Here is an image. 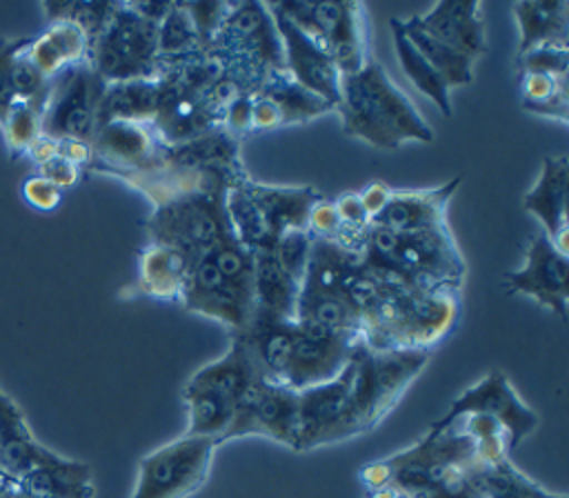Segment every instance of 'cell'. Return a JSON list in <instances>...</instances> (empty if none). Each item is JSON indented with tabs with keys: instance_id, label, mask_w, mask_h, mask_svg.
Here are the masks:
<instances>
[{
	"instance_id": "obj_1",
	"label": "cell",
	"mask_w": 569,
	"mask_h": 498,
	"mask_svg": "<svg viewBox=\"0 0 569 498\" xmlns=\"http://www.w3.org/2000/svg\"><path fill=\"white\" fill-rule=\"evenodd\" d=\"M429 360V351H376L358 345L331 380L300 391V447L309 451L376 429Z\"/></svg>"
},
{
	"instance_id": "obj_2",
	"label": "cell",
	"mask_w": 569,
	"mask_h": 498,
	"mask_svg": "<svg viewBox=\"0 0 569 498\" xmlns=\"http://www.w3.org/2000/svg\"><path fill=\"white\" fill-rule=\"evenodd\" d=\"M231 338L247 349L260 378L293 391L311 389L338 376L362 342L298 320L251 322Z\"/></svg>"
},
{
	"instance_id": "obj_3",
	"label": "cell",
	"mask_w": 569,
	"mask_h": 498,
	"mask_svg": "<svg viewBox=\"0 0 569 498\" xmlns=\"http://www.w3.org/2000/svg\"><path fill=\"white\" fill-rule=\"evenodd\" d=\"M473 442L453 427L429 425L411 447L360 467L358 478L367 491L393 487L409 498H438L476 491L480 467Z\"/></svg>"
},
{
	"instance_id": "obj_4",
	"label": "cell",
	"mask_w": 569,
	"mask_h": 498,
	"mask_svg": "<svg viewBox=\"0 0 569 498\" xmlns=\"http://www.w3.org/2000/svg\"><path fill=\"white\" fill-rule=\"evenodd\" d=\"M456 318L458 291L376 280L362 305L360 340L376 351H429Z\"/></svg>"
},
{
	"instance_id": "obj_5",
	"label": "cell",
	"mask_w": 569,
	"mask_h": 498,
	"mask_svg": "<svg viewBox=\"0 0 569 498\" xmlns=\"http://www.w3.org/2000/svg\"><path fill=\"white\" fill-rule=\"evenodd\" d=\"M336 111L347 136L382 151L398 149L409 140L429 145L436 138L425 116L376 58H369L358 73L340 76Z\"/></svg>"
},
{
	"instance_id": "obj_6",
	"label": "cell",
	"mask_w": 569,
	"mask_h": 498,
	"mask_svg": "<svg viewBox=\"0 0 569 498\" xmlns=\"http://www.w3.org/2000/svg\"><path fill=\"white\" fill-rule=\"evenodd\" d=\"M360 258L376 280L451 291L460 289L467 269L447 225L418 233H393L369 225Z\"/></svg>"
},
{
	"instance_id": "obj_7",
	"label": "cell",
	"mask_w": 569,
	"mask_h": 498,
	"mask_svg": "<svg viewBox=\"0 0 569 498\" xmlns=\"http://www.w3.org/2000/svg\"><path fill=\"white\" fill-rule=\"evenodd\" d=\"M0 476L40 498H93V474L82 460L44 447L20 407L0 389Z\"/></svg>"
},
{
	"instance_id": "obj_8",
	"label": "cell",
	"mask_w": 569,
	"mask_h": 498,
	"mask_svg": "<svg viewBox=\"0 0 569 498\" xmlns=\"http://www.w3.org/2000/svg\"><path fill=\"white\" fill-rule=\"evenodd\" d=\"M258 378L260 374L256 371L247 349L233 338L231 347L220 358L202 365L184 382V434L213 438L218 445H222L244 394Z\"/></svg>"
},
{
	"instance_id": "obj_9",
	"label": "cell",
	"mask_w": 569,
	"mask_h": 498,
	"mask_svg": "<svg viewBox=\"0 0 569 498\" xmlns=\"http://www.w3.org/2000/svg\"><path fill=\"white\" fill-rule=\"evenodd\" d=\"M209 51L222 62L224 73L249 93L269 76L284 71L282 42L262 2H231Z\"/></svg>"
},
{
	"instance_id": "obj_10",
	"label": "cell",
	"mask_w": 569,
	"mask_h": 498,
	"mask_svg": "<svg viewBox=\"0 0 569 498\" xmlns=\"http://www.w3.org/2000/svg\"><path fill=\"white\" fill-rule=\"evenodd\" d=\"M273 7L329 53L340 76L358 73L371 58L362 2L282 0Z\"/></svg>"
},
{
	"instance_id": "obj_11",
	"label": "cell",
	"mask_w": 569,
	"mask_h": 498,
	"mask_svg": "<svg viewBox=\"0 0 569 498\" xmlns=\"http://www.w3.org/2000/svg\"><path fill=\"white\" fill-rule=\"evenodd\" d=\"M89 64L107 82L158 78V24L138 16L129 2L116 9L91 44Z\"/></svg>"
},
{
	"instance_id": "obj_12",
	"label": "cell",
	"mask_w": 569,
	"mask_h": 498,
	"mask_svg": "<svg viewBox=\"0 0 569 498\" xmlns=\"http://www.w3.org/2000/svg\"><path fill=\"white\" fill-rule=\"evenodd\" d=\"M144 227L149 245L176 247L196 258L231 236L224 191H196L156 205Z\"/></svg>"
},
{
	"instance_id": "obj_13",
	"label": "cell",
	"mask_w": 569,
	"mask_h": 498,
	"mask_svg": "<svg viewBox=\"0 0 569 498\" xmlns=\"http://www.w3.org/2000/svg\"><path fill=\"white\" fill-rule=\"evenodd\" d=\"M218 442L182 434L140 458L131 498H189L198 494L211 471Z\"/></svg>"
},
{
	"instance_id": "obj_14",
	"label": "cell",
	"mask_w": 569,
	"mask_h": 498,
	"mask_svg": "<svg viewBox=\"0 0 569 498\" xmlns=\"http://www.w3.org/2000/svg\"><path fill=\"white\" fill-rule=\"evenodd\" d=\"M104 82L87 62L73 64L58 73L44 100L42 133L56 140H93L98 129V104Z\"/></svg>"
},
{
	"instance_id": "obj_15",
	"label": "cell",
	"mask_w": 569,
	"mask_h": 498,
	"mask_svg": "<svg viewBox=\"0 0 569 498\" xmlns=\"http://www.w3.org/2000/svg\"><path fill=\"white\" fill-rule=\"evenodd\" d=\"M242 436H264L298 451L300 391L258 378L244 394L222 442Z\"/></svg>"
},
{
	"instance_id": "obj_16",
	"label": "cell",
	"mask_w": 569,
	"mask_h": 498,
	"mask_svg": "<svg viewBox=\"0 0 569 498\" xmlns=\"http://www.w3.org/2000/svg\"><path fill=\"white\" fill-rule=\"evenodd\" d=\"M569 256L558 249L542 231L533 236L525 251L522 267L507 271L502 285L509 293L527 296L556 313L562 322L569 318Z\"/></svg>"
},
{
	"instance_id": "obj_17",
	"label": "cell",
	"mask_w": 569,
	"mask_h": 498,
	"mask_svg": "<svg viewBox=\"0 0 569 498\" xmlns=\"http://www.w3.org/2000/svg\"><path fill=\"white\" fill-rule=\"evenodd\" d=\"M465 414H487L505 425L511 438V449L518 447L538 427V414L518 396L507 374L489 371L485 378L467 387L453 398L447 414L436 422H449Z\"/></svg>"
},
{
	"instance_id": "obj_18",
	"label": "cell",
	"mask_w": 569,
	"mask_h": 498,
	"mask_svg": "<svg viewBox=\"0 0 569 498\" xmlns=\"http://www.w3.org/2000/svg\"><path fill=\"white\" fill-rule=\"evenodd\" d=\"M180 305L220 322L231 336L242 333L253 318V302L222 278L207 251L193 258Z\"/></svg>"
},
{
	"instance_id": "obj_19",
	"label": "cell",
	"mask_w": 569,
	"mask_h": 498,
	"mask_svg": "<svg viewBox=\"0 0 569 498\" xmlns=\"http://www.w3.org/2000/svg\"><path fill=\"white\" fill-rule=\"evenodd\" d=\"M267 9L282 42L287 76L336 109L340 100V71L336 69L329 53L307 33H302L287 16H282L273 2H267Z\"/></svg>"
},
{
	"instance_id": "obj_20",
	"label": "cell",
	"mask_w": 569,
	"mask_h": 498,
	"mask_svg": "<svg viewBox=\"0 0 569 498\" xmlns=\"http://www.w3.org/2000/svg\"><path fill=\"white\" fill-rule=\"evenodd\" d=\"M162 140L153 124L144 122H107L96 129L91 140L93 160L87 171L96 173H127L140 171L156 162ZM84 171V173H87Z\"/></svg>"
},
{
	"instance_id": "obj_21",
	"label": "cell",
	"mask_w": 569,
	"mask_h": 498,
	"mask_svg": "<svg viewBox=\"0 0 569 498\" xmlns=\"http://www.w3.org/2000/svg\"><path fill=\"white\" fill-rule=\"evenodd\" d=\"M458 187L460 176L431 189L391 191V198L380 209V213L371 218V225L393 233H418L445 227L447 207Z\"/></svg>"
},
{
	"instance_id": "obj_22",
	"label": "cell",
	"mask_w": 569,
	"mask_h": 498,
	"mask_svg": "<svg viewBox=\"0 0 569 498\" xmlns=\"http://www.w3.org/2000/svg\"><path fill=\"white\" fill-rule=\"evenodd\" d=\"M413 16L425 31L473 62L487 51L482 4L476 0H440L429 11Z\"/></svg>"
},
{
	"instance_id": "obj_23",
	"label": "cell",
	"mask_w": 569,
	"mask_h": 498,
	"mask_svg": "<svg viewBox=\"0 0 569 498\" xmlns=\"http://www.w3.org/2000/svg\"><path fill=\"white\" fill-rule=\"evenodd\" d=\"M567 196H569V160L567 156H547L540 165L536 185L525 193L522 207L540 220L542 233L562 251H567Z\"/></svg>"
},
{
	"instance_id": "obj_24",
	"label": "cell",
	"mask_w": 569,
	"mask_h": 498,
	"mask_svg": "<svg viewBox=\"0 0 569 498\" xmlns=\"http://www.w3.org/2000/svg\"><path fill=\"white\" fill-rule=\"evenodd\" d=\"M247 189L264 220L271 245L289 231L307 229L309 211L322 198L309 185H267L253 178H247Z\"/></svg>"
},
{
	"instance_id": "obj_25",
	"label": "cell",
	"mask_w": 569,
	"mask_h": 498,
	"mask_svg": "<svg viewBox=\"0 0 569 498\" xmlns=\"http://www.w3.org/2000/svg\"><path fill=\"white\" fill-rule=\"evenodd\" d=\"M300 285L278 265L269 247L253 251V318L251 322L296 320Z\"/></svg>"
},
{
	"instance_id": "obj_26",
	"label": "cell",
	"mask_w": 569,
	"mask_h": 498,
	"mask_svg": "<svg viewBox=\"0 0 569 498\" xmlns=\"http://www.w3.org/2000/svg\"><path fill=\"white\" fill-rule=\"evenodd\" d=\"M29 40L31 36L0 38V124L16 102L47 100L51 80H47L29 60Z\"/></svg>"
},
{
	"instance_id": "obj_27",
	"label": "cell",
	"mask_w": 569,
	"mask_h": 498,
	"mask_svg": "<svg viewBox=\"0 0 569 498\" xmlns=\"http://www.w3.org/2000/svg\"><path fill=\"white\" fill-rule=\"evenodd\" d=\"M91 53L89 36L69 20H51L44 31L31 36L27 56L33 67L47 78L53 80L64 69L87 62Z\"/></svg>"
},
{
	"instance_id": "obj_28",
	"label": "cell",
	"mask_w": 569,
	"mask_h": 498,
	"mask_svg": "<svg viewBox=\"0 0 569 498\" xmlns=\"http://www.w3.org/2000/svg\"><path fill=\"white\" fill-rule=\"evenodd\" d=\"M193 256L167 247V245H147L138 258V291L149 298L180 302Z\"/></svg>"
},
{
	"instance_id": "obj_29",
	"label": "cell",
	"mask_w": 569,
	"mask_h": 498,
	"mask_svg": "<svg viewBox=\"0 0 569 498\" xmlns=\"http://www.w3.org/2000/svg\"><path fill=\"white\" fill-rule=\"evenodd\" d=\"M160 102L158 78H136L107 82L98 104V127L107 122H144L151 124Z\"/></svg>"
},
{
	"instance_id": "obj_30",
	"label": "cell",
	"mask_w": 569,
	"mask_h": 498,
	"mask_svg": "<svg viewBox=\"0 0 569 498\" xmlns=\"http://www.w3.org/2000/svg\"><path fill=\"white\" fill-rule=\"evenodd\" d=\"M520 40L516 56L540 44H569L567 0H520L511 4Z\"/></svg>"
},
{
	"instance_id": "obj_31",
	"label": "cell",
	"mask_w": 569,
	"mask_h": 498,
	"mask_svg": "<svg viewBox=\"0 0 569 498\" xmlns=\"http://www.w3.org/2000/svg\"><path fill=\"white\" fill-rule=\"evenodd\" d=\"M253 93L269 104L278 129L287 124L309 122L318 116L336 111L327 100L318 98L316 93L307 91L296 80H291L287 71H278L269 76Z\"/></svg>"
},
{
	"instance_id": "obj_32",
	"label": "cell",
	"mask_w": 569,
	"mask_h": 498,
	"mask_svg": "<svg viewBox=\"0 0 569 498\" xmlns=\"http://www.w3.org/2000/svg\"><path fill=\"white\" fill-rule=\"evenodd\" d=\"M389 31L393 38V51L398 58L400 69L405 71V76L409 78V82L422 93L427 96L442 116H451V89L447 87V82L442 80V76L420 56V51L411 44V40L407 38L405 29H402V18H391L389 20Z\"/></svg>"
},
{
	"instance_id": "obj_33",
	"label": "cell",
	"mask_w": 569,
	"mask_h": 498,
	"mask_svg": "<svg viewBox=\"0 0 569 498\" xmlns=\"http://www.w3.org/2000/svg\"><path fill=\"white\" fill-rule=\"evenodd\" d=\"M473 487L480 498H567L529 478L509 456L480 465L473 476Z\"/></svg>"
},
{
	"instance_id": "obj_34",
	"label": "cell",
	"mask_w": 569,
	"mask_h": 498,
	"mask_svg": "<svg viewBox=\"0 0 569 498\" xmlns=\"http://www.w3.org/2000/svg\"><path fill=\"white\" fill-rule=\"evenodd\" d=\"M402 29L407 33V38L411 40V44L420 51V56L442 76V80L447 82L449 89L453 87H465L473 80V60L458 53L456 49L447 47L445 42H440L438 38H433L429 31H425L416 16L411 18H402Z\"/></svg>"
},
{
	"instance_id": "obj_35",
	"label": "cell",
	"mask_w": 569,
	"mask_h": 498,
	"mask_svg": "<svg viewBox=\"0 0 569 498\" xmlns=\"http://www.w3.org/2000/svg\"><path fill=\"white\" fill-rule=\"evenodd\" d=\"M198 31L182 2H176L169 16L158 24V76L162 69L202 53Z\"/></svg>"
},
{
	"instance_id": "obj_36",
	"label": "cell",
	"mask_w": 569,
	"mask_h": 498,
	"mask_svg": "<svg viewBox=\"0 0 569 498\" xmlns=\"http://www.w3.org/2000/svg\"><path fill=\"white\" fill-rule=\"evenodd\" d=\"M569 82L567 78L545 76V73H520V100L522 107L531 113L567 122V98Z\"/></svg>"
},
{
	"instance_id": "obj_37",
	"label": "cell",
	"mask_w": 569,
	"mask_h": 498,
	"mask_svg": "<svg viewBox=\"0 0 569 498\" xmlns=\"http://www.w3.org/2000/svg\"><path fill=\"white\" fill-rule=\"evenodd\" d=\"M222 278L253 302V251L233 236L220 240L207 251Z\"/></svg>"
},
{
	"instance_id": "obj_38",
	"label": "cell",
	"mask_w": 569,
	"mask_h": 498,
	"mask_svg": "<svg viewBox=\"0 0 569 498\" xmlns=\"http://www.w3.org/2000/svg\"><path fill=\"white\" fill-rule=\"evenodd\" d=\"M42 100H20L9 109L0 129L11 160H18L24 149L42 133Z\"/></svg>"
},
{
	"instance_id": "obj_39",
	"label": "cell",
	"mask_w": 569,
	"mask_h": 498,
	"mask_svg": "<svg viewBox=\"0 0 569 498\" xmlns=\"http://www.w3.org/2000/svg\"><path fill=\"white\" fill-rule=\"evenodd\" d=\"M113 9L116 2H42L47 22L69 20L89 36L91 44L109 22Z\"/></svg>"
},
{
	"instance_id": "obj_40",
	"label": "cell",
	"mask_w": 569,
	"mask_h": 498,
	"mask_svg": "<svg viewBox=\"0 0 569 498\" xmlns=\"http://www.w3.org/2000/svg\"><path fill=\"white\" fill-rule=\"evenodd\" d=\"M311 245L313 236L307 229L300 231H289L280 236L269 249L276 256L278 265L298 282L302 285L307 267H309V256H311Z\"/></svg>"
},
{
	"instance_id": "obj_41",
	"label": "cell",
	"mask_w": 569,
	"mask_h": 498,
	"mask_svg": "<svg viewBox=\"0 0 569 498\" xmlns=\"http://www.w3.org/2000/svg\"><path fill=\"white\" fill-rule=\"evenodd\" d=\"M520 73H545L567 78L569 71V44H540L516 56Z\"/></svg>"
},
{
	"instance_id": "obj_42",
	"label": "cell",
	"mask_w": 569,
	"mask_h": 498,
	"mask_svg": "<svg viewBox=\"0 0 569 498\" xmlns=\"http://www.w3.org/2000/svg\"><path fill=\"white\" fill-rule=\"evenodd\" d=\"M182 4L193 20L202 49L209 51L231 2H182Z\"/></svg>"
},
{
	"instance_id": "obj_43",
	"label": "cell",
	"mask_w": 569,
	"mask_h": 498,
	"mask_svg": "<svg viewBox=\"0 0 569 498\" xmlns=\"http://www.w3.org/2000/svg\"><path fill=\"white\" fill-rule=\"evenodd\" d=\"M20 196L36 211H53L62 202V191L58 187H53L49 180H44L42 176H38V173L27 176L22 180Z\"/></svg>"
},
{
	"instance_id": "obj_44",
	"label": "cell",
	"mask_w": 569,
	"mask_h": 498,
	"mask_svg": "<svg viewBox=\"0 0 569 498\" xmlns=\"http://www.w3.org/2000/svg\"><path fill=\"white\" fill-rule=\"evenodd\" d=\"M307 231H309L313 238L338 242V238H340V218H338V211H336L333 200L320 198V200L311 207L309 220H307Z\"/></svg>"
},
{
	"instance_id": "obj_45",
	"label": "cell",
	"mask_w": 569,
	"mask_h": 498,
	"mask_svg": "<svg viewBox=\"0 0 569 498\" xmlns=\"http://www.w3.org/2000/svg\"><path fill=\"white\" fill-rule=\"evenodd\" d=\"M36 173L42 176L44 180H49V182H51L53 187H58L62 193H64L67 189H73V187L82 180V176H84V171H82L80 167L71 165L69 160H64V158H60V156H56V158H51L49 162H44L42 167H38Z\"/></svg>"
},
{
	"instance_id": "obj_46",
	"label": "cell",
	"mask_w": 569,
	"mask_h": 498,
	"mask_svg": "<svg viewBox=\"0 0 569 498\" xmlns=\"http://www.w3.org/2000/svg\"><path fill=\"white\" fill-rule=\"evenodd\" d=\"M391 191H393V189H391L387 182H382V180H373V182H369L362 191H358L360 202H362L365 211L369 213V220L380 213V209H382V207L387 205V200L391 198Z\"/></svg>"
},
{
	"instance_id": "obj_47",
	"label": "cell",
	"mask_w": 569,
	"mask_h": 498,
	"mask_svg": "<svg viewBox=\"0 0 569 498\" xmlns=\"http://www.w3.org/2000/svg\"><path fill=\"white\" fill-rule=\"evenodd\" d=\"M36 169L42 167L44 162H49L51 158L58 156V140L47 136V133H40L22 153Z\"/></svg>"
},
{
	"instance_id": "obj_48",
	"label": "cell",
	"mask_w": 569,
	"mask_h": 498,
	"mask_svg": "<svg viewBox=\"0 0 569 498\" xmlns=\"http://www.w3.org/2000/svg\"><path fill=\"white\" fill-rule=\"evenodd\" d=\"M173 4H176V2H158V0L129 2V7H131L138 16H142L144 20H149V22H153V24H160V22L169 16V11L173 9Z\"/></svg>"
},
{
	"instance_id": "obj_49",
	"label": "cell",
	"mask_w": 569,
	"mask_h": 498,
	"mask_svg": "<svg viewBox=\"0 0 569 498\" xmlns=\"http://www.w3.org/2000/svg\"><path fill=\"white\" fill-rule=\"evenodd\" d=\"M0 498H40V496L29 491L27 487L0 476Z\"/></svg>"
},
{
	"instance_id": "obj_50",
	"label": "cell",
	"mask_w": 569,
	"mask_h": 498,
	"mask_svg": "<svg viewBox=\"0 0 569 498\" xmlns=\"http://www.w3.org/2000/svg\"><path fill=\"white\" fill-rule=\"evenodd\" d=\"M438 498H480L478 491H465V494H451V496H438Z\"/></svg>"
}]
</instances>
